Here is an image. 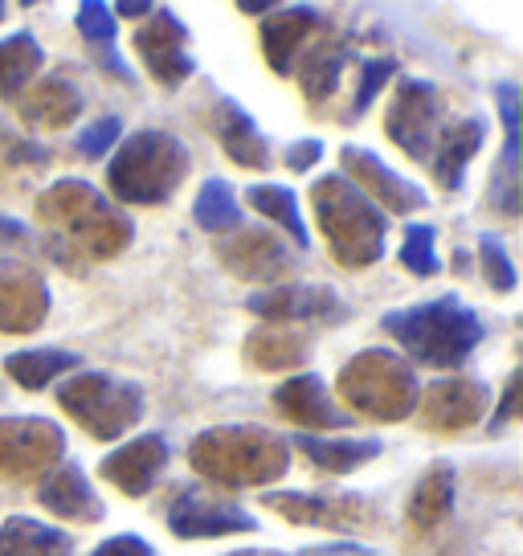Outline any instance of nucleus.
Instances as JSON below:
<instances>
[{
  "instance_id": "obj_1",
  "label": "nucleus",
  "mask_w": 523,
  "mask_h": 556,
  "mask_svg": "<svg viewBox=\"0 0 523 556\" xmlns=\"http://www.w3.org/2000/svg\"><path fill=\"white\" fill-rule=\"evenodd\" d=\"M37 217L46 226L50 254L66 270L87 262L119 258L136 242V226L119 205H111L90 180H58L37 197Z\"/></svg>"
},
{
  "instance_id": "obj_2",
  "label": "nucleus",
  "mask_w": 523,
  "mask_h": 556,
  "mask_svg": "<svg viewBox=\"0 0 523 556\" xmlns=\"http://www.w3.org/2000/svg\"><path fill=\"white\" fill-rule=\"evenodd\" d=\"M189 463L205 483L245 491L282 479L291 467V446L266 426H213L189 442Z\"/></svg>"
},
{
  "instance_id": "obj_3",
  "label": "nucleus",
  "mask_w": 523,
  "mask_h": 556,
  "mask_svg": "<svg viewBox=\"0 0 523 556\" xmlns=\"http://www.w3.org/2000/svg\"><path fill=\"white\" fill-rule=\"evenodd\" d=\"M381 328L405 348V356L413 365L425 368H462L471 361V352L483 344V319L471 312L458 295H442L430 303L397 307L381 319Z\"/></svg>"
},
{
  "instance_id": "obj_4",
  "label": "nucleus",
  "mask_w": 523,
  "mask_h": 556,
  "mask_svg": "<svg viewBox=\"0 0 523 556\" xmlns=\"http://www.w3.org/2000/svg\"><path fill=\"white\" fill-rule=\"evenodd\" d=\"M311 208L319 217L323 242H328L332 258L344 270H368V266H377L384 258L388 217L340 173H328L315 180Z\"/></svg>"
},
{
  "instance_id": "obj_5",
  "label": "nucleus",
  "mask_w": 523,
  "mask_h": 556,
  "mask_svg": "<svg viewBox=\"0 0 523 556\" xmlns=\"http://www.w3.org/2000/svg\"><path fill=\"white\" fill-rule=\"evenodd\" d=\"M192 160L189 148L160 127H143L119 143V152L106 164L111 197L123 205H164L184 185Z\"/></svg>"
},
{
  "instance_id": "obj_6",
  "label": "nucleus",
  "mask_w": 523,
  "mask_h": 556,
  "mask_svg": "<svg viewBox=\"0 0 523 556\" xmlns=\"http://www.w3.org/2000/svg\"><path fill=\"white\" fill-rule=\"evenodd\" d=\"M335 389L352 409V417H368V421H405L418 409L421 397V381L413 365L388 348H365L352 361H344Z\"/></svg>"
},
{
  "instance_id": "obj_7",
  "label": "nucleus",
  "mask_w": 523,
  "mask_h": 556,
  "mask_svg": "<svg viewBox=\"0 0 523 556\" xmlns=\"http://www.w3.org/2000/svg\"><path fill=\"white\" fill-rule=\"evenodd\" d=\"M58 405L94 442H119L143 417V389L111 372H74L58 384Z\"/></svg>"
},
{
  "instance_id": "obj_8",
  "label": "nucleus",
  "mask_w": 523,
  "mask_h": 556,
  "mask_svg": "<svg viewBox=\"0 0 523 556\" xmlns=\"http://www.w3.org/2000/svg\"><path fill=\"white\" fill-rule=\"evenodd\" d=\"M66 458V434L50 417H0V479L34 483Z\"/></svg>"
},
{
  "instance_id": "obj_9",
  "label": "nucleus",
  "mask_w": 523,
  "mask_h": 556,
  "mask_svg": "<svg viewBox=\"0 0 523 556\" xmlns=\"http://www.w3.org/2000/svg\"><path fill=\"white\" fill-rule=\"evenodd\" d=\"M442 131V106L437 87L425 78H401L393 90V103L384 115V136L393 139L409 160L425 164L434 152V139Z\"/></svg>"
},
{
  "instance_id": "obj_10",
  "label": "nucleus",
  "mask_w": 523,
  "mask_h": 556,
  "mask_svg": "<svg viewBox=\"0 0 523 556\" xmlns=\"http://www.w3.org/2000/svg\"><path fill=\"white\" fill-rule=\"evenodd\" d=\"M168 528L180 540H221L258 532V520L238 507L233 500L205 491V486H180L176 500L168 504Z\"/></svg>"
},
{
  "instance_id": "obj_11",
  "label": "nucleus",
  "mask_w": 523,
  "mask_h": 556,
  "mask_svg": "<svg viewBox=\"0 0 523 556\" xmlns=\"http://www.w3.org/2000/svg\"><path fill=\"white\" fill-rule=\"evenodd\" d=\"M217 262L242 282H266V287H279L286 275H295V250L262 226L229 229L217 242Z\"/></svg>"
},
{
  "instance_id": "obj_12",
  "label": "nucleus",
  "mask_w": 523,
  "mask_h": 556,
  "mask_svg": "<svg viewBox=\"0 0 523 556\" xmlns=\"http://www.w3.org/2000/svg\"><path fill=\"white\" fill-rule=\"evenodd\" d=\"M340 168H344L340 176L365 192L368 201L381 208V213L409 217V213L430 208V197H425V189H418L413 180H405L401 173H393V168H388V164H384L372 148H356V143L340 148Z\"/></svg>"
},
{
  "instance_id": "obj_13",
  "label": "nucleus",
  "mask_w": 523,
  "mask_h": 556,
  "mask_svg": "<svg viewBox=\"0 0 523 556\" xmlns=\"http://www.w3.org/2000/svg\"><path fill=\"white\" fill-rule=\"evenodd\" d=\"M490 409V389L474 377H446V381H434L421 389L418 409L421 426L437 438H458L474 430L483 414Z\"/></svg>"
},
{
  "instance_id": "obj_14",
  "label": "nucleus",
  "mask_w": 523,
  "mask_h": 556,
  "mask_svg": "<svg viewBox=\"0 0 523 556\" xmlns=\"http://www.w3.org/2000/svg\"><path fill=\"white\" fill-rule=\"evenodd\" d=\"M262 504L270 511H279L286 523H298V528H328V532H360V528H372L377 516H372V504L352 495V491H340V495H311V491H266Z\"/></svg>"
},
{
  "instance_id": "obj_15",
  "label": "nucleus",
  "mask_w": 523,
  "mask_h": 556,
  "mask_svg": "<svg viewBox=\"0 0 523 556\" xmlns=\"http://www.w3.org/2000/svg\"><path fill=\"white\" fill-rule=\"evenodd\" d=\"M50 315L46 275L21 254L0 250V336H34Z\"/></svg>"
},
{
  "instance_id": "obj_16",
  "label": "nucleus",
  "mask_w": 523,
  "mask_h": 556,
  "mask_svg": "<svg viewBox=\"0 0 523 556\" xmlns=\"http://www.w3.org/2000/svg\"><path fill=\"white\" fill-rule=\"evenodd\" d=\"M245 312L258 315L262 324H307V319H332L340 324L348 307L323 282H279V287H262L254 295H245Z\"/></svg>"
},
{
  "instance_id": "obj_17",
  "label": "nucleus",
  "mask_w": 523,
  "mask_h": 556,
  "mask_svg": "<svg viewBox=\"0 0 523 556\" xmlns=\"http://www.w3.org/2000/svg\"><path fill=\"white\" fill-rule=\"evenodd\" d=\"M136 53L164 90H180L196 74V62L189 53V29L168 9H156L148 25L136 29Z\"/></svg>"
},
{
  "instance_id": "obj_18",
  "label": "nucleus",
  "mask_w": 523,
  "mask_h": 556,
  "mask_svg": "<svg viewBox=\"0 0 523 556\" xmlns=\"http://www.w3.org/2000/svg\"><path fill=\"white\" fill-rule=\"evenodd\" d=\"M168 438L164 434H140L131 438V442H123L115 451L106 454L103 463H99V475H103L106 483L123 491L127 500H143V495H152L160 483V475L168 470Z\"/></svg>"
},
{
  "instance_id": "obj_19",
  "label": "nucleus",
  "mask_w": 523,
  "mask_h": 556,
  "mask_svg": "<svg viewBox=\"0 0 523 556\" xmlns=\"http://www.w3.org/2000/svg\"><path fill=\"white\" fill-rule=\"evenodd\" d=\"M275 409H279L286 421H295L303 434H332V430H348L352 414H344L340 405L332 401L323 377L315 372H295L291 381H282L275 389Z\"/></svg>"
},
{
  "instance_id": "obj_20",
  "label": "nucleus",
  "mask_w": 523,
  "mask_h": 556,
  "mask_svg": "<svg viewBox=\"0 0 523 556\" xmlns=\"http://www.w3.org/2000/svg\"><path fill=\"white\" fill-rule=\"evenodd\" d=\"M328 21L319 9L311 4H291V9H270L258 25V37H262V58H266V66L275 70L279 78H291V70H295L298 53L311 46V37L323 29Z\"/></svg>"
},
{
  "instance_id": "obj_21",
  "label": "nucleus",
  "mask_w": 523,
  "mask_h": 556,
  "mask_svg": "<svg viewBox=\"0 0 523 556\" xmlns=\"http://www.w3.org/2000/svg\"><path fill=\"white\" fill-rule=\"evenodd\" d=\"M205 119H209V131L221 143V152L238 168H245V173H266L270 168V143H266L258 123L250 119V111L238 99L217 94L209 103V111H205Z\"/></svg>"
},
{
  "instance_id": "obj_22",
  "label": "nucleus",
  "mask_w": 523,
  "mask_h": 556,
  "mask_svg": "<svg viewBox=\"0 0 523 556\" xmlns=\"http://www.w3.org/2000/svg\"><path fill=\"white\" fill-rule=\"evenodd\" d=\"M82 90L66 74H46L17 99V115L29 131H62L82 115Z\"/></svg>"
},
{
  "instance_id": "obj_23",
  "label": "nucleus",
  "mask_w": 523,
  "mask_h": 556,
  "mask_svg": "<svg viewBox=\"0 0 523 556\" xmlns=\"http://www.w3.org/2000/svg\"><path fill=\"white\" fill-rule=\"evenodd\" d=\"M37 504L53 511L58 520L71 523H99L106 516L103 500L94 495L87 470L78 463H58V467L37 483Z\"/></svg>"
},
{
  "instance_id": "obj_24",
  "label": "nucleus",
  "mask_w": 523,
  "mask_h": 556,
  "mask_svg": "<svg viewBox=\"0 0 523 556\" xmlns=\"http://www.w3.org/2000/svg\"><path fill=\"white\" fill-rule=\"evenodd\" d=\"M483 139H487V123L479 119V115L442 123V131H437V139H434V152H430V160H425L442 189L446 192L462 189L467 168H471V160L479 156Z\"/></svg>"
},
{
  "instance_id": "obj_25",
  "label": "nucleus",
  "mask_w": 523,
  "mask_h": 556,
  "mask_svg": "<svg viewBox=\"0 0 523 556\" xmlns=\"http://www.w3.org/2000/svg\"><path fill=\"white\" fill-rule=\"evenodd\" d=\"M348 62H352V50L344 37H319V41H311L307 50L298 53L291 74L298 78V90H303V99H307L311 111L332 103Z\"/></svg>"
},
{
  "instance_id": "obj_26",
  "label": "nucleus",
  "mask_w": 523,
  "mask_h": 556,
  "mask_svg": "<svg viewBox=\"0 0 523 556\" xmlns=\"http://www.w3.org/2000/svg\"><path fill=\"white\" fill-rule=\"evenodd\" d=\"M499 111H503V156L490 173L487 201L499 217H520V90L503 83L499 87Z\"/></svg>"
},
{
  "instance_id": "obj_27",
  "label": "nucleus",
  "mask_w": 523,
  "mask_h": 556,
  "mask_svg": "<svg viewBox=\"0 0 523 556\" xmlns=\"http://www.w3.org/2000/svg\"><path fill=\"white\" fill-rule=\"evenodd\" d=\"M454 495H458V470L450 463L425 467V475H421L413 495H409V507H405L409 532L413 536H430L434 528H442L454 511Z\"/></svg>"
},
{
  "instance_id": "obj_28",
  "label": "nucleus",
  "mask_w": 523,
  "mask_h": 556,
  "mask_svg": "<svg viewBox=\"0 0 523 556\" xmlns=\"http://www.w3.org/2000/svg\"><path fill=\"white\" fill-rule=\"evenodd\" d=\"M286 446L295 454H303L323 475H352V470L368 467L372 458H381L384 451L381 438H315V434L286 438Z\"/></svg>"
},
{
  "instance_id": "obj_29",
  "label": "nucleus",
  "mask_w": 523,
  "mask_h": 556,
  "mask_svg": "<svg viewBox=\"0 0 523 556\" xmlns=\"http://www.w3.org/2000/svg\"><path fill=\"white\" fill-rule=\"evenodd\" d=\"M307 356H311L307 336H298L291 328L262 324L245 336V365L258 368V372H295L298 365H307Z\"/></svg>"
},
{
  "instance_id": "obj_30",
  "label": "nucleus",
  "mask_w": 523,
  "mask_h": 556,
  "mask_svg": "<svg viewBox=\"0 0 523 556\" xmlns=\"http://www.w3.org/2000/svg\"><path fill=\"white\" fill-rule=\"evenodd\" d=\"M0 556H74V540L34 516H9L0 523Z\"/></svg>"
},
{
  "instance_id": "obj_31",
  "label": "nucleus",
  "mask_w": 523,
  "mask_h": 556,
  "mask_svg": "<svg viewBox=\"0 0 523 556\" xmlns=\"http://www.w3.org/2000/svg\"><path fill=\"white\" fill-rule=\"evenodd\" d=\"M74 25H78L82 41L94 50V58L103 62L106 74H115L119 83H131V87H136V74H131V66H123L119 53H115V34H119V21H115V13H111V4H103V0H87V4H78Z\"/></svg>"
},
{
  "instance_id": "obj_32",
  "label": "nucleus",
  "mask_w": 523,
  "mask_h": 556,
  "mask_svg": "<svg viewBox=\"0 0 523 556\" xmlns=\"http://www.w3.org/2000/svg\"><path fill=\"white\" fill-rule=\"evenodd\" d=\"M46 66L41 41L34 34H9L0 41V99H21V90L37 83V70Z\"/></svg>"
},
{
  "instance_id": "obj_33",
  "label": "nucleus",
  "mask_w": 523,
  "mask_h": 556,
  "mask_svg": "<svg viewBox=\"0 0 523 556\" xmlns=\"http://www.w3.org/2000/svg\"><path fill=\"white\" fill-rule=\"evenodd\" d=\"M71 368H78V356L66 352V348H25V352L4 356L9 381H17L21 389H29V393H41L46 384L58 381V377H66Z\"/></svg>"
},
{
  "instance_id": "obj_34",
  "label": "nucleus",
  "mask_w": 523,
  "mask_h": 556,
  "mask_svg": "<svg viewBox=\"0 0 523 556\" xmlns=\"http://www.w3.org/2000/svg\"><path fill=\"white\" fill-rule=\"evenodd\" d=\"M245 205L254 208V213H262V217H270L275 226L286 229V233L295 238V250H307V245H311V233L303 226L295 192L286 189V185H250V189H245Z\"/></svg>"
},
{
  "instance_id": "obj_35",
  "label": "nucleus",
  "mask_w": 523,
  "mask_h": 556,
  "mask_svg": "<svg viewBox=\"0 0 523 556\" xmlns=\"http://www.w3.org/2000/svg\"><path fill=\"white\" fill-rule=\"evenodd\" d=\"M192 217L205 233H229V229L242 226V208H238V197L226 180H205L201 192H196V205H192Z\"/></svg>"
},
{
  "instance_id": "obj_36",
  "label": "nucleus",
  "mask_w": 523,
  "mask_h": 556,
  "mask_svg": "<svg viewBox=\"0 0 523 556\" xmlns=\"http://www.w3.org/2000/svg\"><path fill=\"white\" fill-rule=\"evenodd\" d=\"M437 229L430 222H418V226H405V238H401V266L409 275L418 278H434L442 270V262H437Z\"/></svg>"
},
{
  "instance_id": "obj_37",
  "label": "nucleus",
  "mask_w": 523,
  "mask_h": 556,
  "mask_svg": "<svg viewBox=\"0 0 523 556\" xmlns=\"http://www.w3.org/2000/svg\"><path fill=\"white\" fill-rule=\"evenodd\" d=\"M393 74H397V62H393V58H360V83H356V94H352L348 115H344L340 123L360 119L368 106H372V99L381 94L384 83H393Z\"/></svg>"
},
{
  "instance_id": "obj_38",
  "label": "nucleus",
  "mask_w": 523,
  "mask_h": 556,
  "mask_svg": "<svg viewBox=\"0 0 523 556\" xmlns=\"http://www.w3.org/2000/svg\"><path fill=\"white\" fill-rule=\"evenodd\" d=\"M479 266H483V278H487L499 295H511V291H515V282H520L515 262H511L507 245L499 242L495 233H483V238H479Z\"/></svg>"
},
{
  "instance_id": "obj_39",
  "label": "nucleus",
  "mask_w": 523,
  "mask_h": 556,
  "mask_svg": "<svg viewBox=\"0 0 523 556\" xmlns=\"http://www.w3.org/2000/svg\"><path fill=\"white\" fill-rule=\"evenodd\" d=\"M119 136H123V123H119V115H103L99 123H90L87 131L78 136V156L82 160H99V156H106L115 143H119Z\"/></svg>"
},
{
  "instance_id": "obj_40",
  "label": "nucleus",
  "mask_w": 523,
  "mask_h": 556,
  "mask_svg": "<svg viewBox=\"0 0 523 556\" xmlns=\"http://www.w3.org/2000/svg\"><path fill=\"white\" fill-rule=\"evenodd\" d=\"M0 148H4V160H9V164H21V168H46V164H50V148H41L34 139L13 136L4 123H0Z\"/></svg>"
},
{
  "instance_id": "obj_41",
  "label": "nucleus",
  "mask_w": 523,
  "mask_h": 556,
  "mask_svg": "<svg viewBox=\"0 0 523 556\" xmlns=\"http://www.w3.org/2000/svg\"><path fill=\"white\" fill-rule=\"evenodd\" d=\"M90 556H156V548L136 532H119V536L103 540Z\"/></svg>"
},
{
  "instance_id": "obj_42",
  "label": "nucleus",
  "mask_w": 523,
  "mask_h": 556,
  "mask_svg": "<svg viewBox=\"0 0 523 556\" xmlns=\"http://www.w3.org/2000/svg\"><path fill=\"white\" fill-rule=\"evenodd\" d=\"M319 156H323V143L319 139H298V143L286 148V168L291 173H307V168L319 164Z\"/></svg>"
},
{
  "instance_id": "obj_43",
  "label": "nucleus",
  "mask_w": 523,
  "mask_h": 556,
  "mask_svg": "<svg viewBox=\"0 0 523 556\" xmlns=\"http://www.w3.org/2000/svg\"><path fill=\"white\" fill-rule=\"evenodd\" d=\"M515 393H520V372H511V377H507L503 397H499V405H495V417H490V434H499L507 421L515 417Z\"/></svg>"
},
{
  "instance_id": "obj_44",
  "label": "nucleus",
  "mask_w": 523,
  "mask_h": 556,
  "mask_svg": "<svg viewBox=\"0 0 523 556\" xmlns=\"http://www.w3.org/2000/svg\"><path fill=\"white\" fill-rule=\"evenodd\" d=\"M25 242H29V229L21 226L17 217H4V213H0V250H4V254H13V250L25 245Z\"/></svg>"
},
{
  "instance_id": "obj_45",
  "label": "nucleus",
  "mask_w": 523,
  "mask_h": 556,
  "mask_svg": "<svg viewBox=\"0 0 523 556\" xmlns=\"http://www.w3.org/2000/svg\"><path fill=\"white\" fill-rule=\"evenodd\" d=\"M111 13H115V17H152V13H156V4H140V0L131 4V0H127V4H115Z\"/></svg>"
},
{
  "instance_id": "obj_46",
  "label": "nucleus",
  "mask_w": 523,
  "mask_h": 556,
  "mask_svg": "<svg viewBox=\"0 0 523 556\" xmlns=\"http://www.w3.org/2000/svg\"><path fill=\"white\" fill-rule=\"evenodd\" d=\"M238 9H242V13H250V17H266L275 4H270V0H262V4H258V0H242Z\"/></svg>"
},
{
  "instance_id": "obj_47",
  "label": "nucleus",
  "mask_w": 523,
  "mask_h": 556,
  "mask_svg": "<svg viewBox=\"0 0 523 556\" xmlns=\"http://www.w3.org/2000/svg\"><path fill=\"white\" fill-rule=\"evenodd\" d=\"M226 556H286V553H275V548H233Z\"/></svg>"
},
{
  "instance_id": "obj_48",
  "label": "nucleus",
  "mask_w": 523,
  "mask_h": 556,
  "mask_svg": "<svg viewBox=\"0 0 523 556\" xmlns=\"http://www.w3.org/2000/svg\"><path fill=\"white\" fill-rule=\"evenodd\" d=\"M4 13H9V9H4V4H0V21H4Z\"/></svg>"
}]
</instances>
